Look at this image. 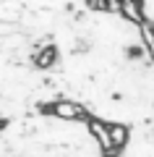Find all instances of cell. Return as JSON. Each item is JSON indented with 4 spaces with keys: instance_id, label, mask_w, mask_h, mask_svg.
<instances>
[{
    "instance_id": "3957f363",
    "label": "cell",
    "mask_w": 154,
    "mask_h": 157,
    "mask_svg": "<svg viewBox=\"0 0 154 157\" xmlns=\"http://www.w3.org/2000/svg\"><path fill=\"white\" fill-rule=\"evenodd\" d=\"M110 131H112V141H115V147H118V149H123L126 141H128V128H126V126H120V123H110Z\"/></svg>"
},
{
    "instance_id": "7a4b0ae2",
    "label": "cell",
    "mask_w": 154,
    "mask_h": 157,
    "mask_svg": "<svg viewBox=\"0 0 154 157\" xmlns=\"http://www.w3.org/2000/svg\"><path fill=\"white\" fill-rule=\"evenodd\" d=\"M58 60V50L52 42H42L39 47H34L32 50V63L37 68H42V71H47V68H52Z\"/></svg>"
},
{
    "instance_id": "277c9868",
    "label": "cell",
    "mask_w": 154,
    "mask_h": 157,
    "mask_svg": "<svg viewBox=\"0 0 154 157\" xmlns=\"http://www.w3.org/2000/svg\"><path fill=\"white\" fill-rule=\"evenodd\" d=\"M3 128H6V121H3V118H0V131H3Z\"/></svg>"
},
{
    "instance_id": "6da1fadb",
    "label": "cell",
    "mask_w": 154,
    "mask_h": 157,
    "mask_svg": "<svg viewBox=\"0 0 154 157\" xmlns=\"http://www.w3.org/2000/svg\"><path fill=\"white\" fill-rule=\"evenodd\" d=\"M42 110H47L50 115L60 118V121H81V123H86L89 113L86 107H81L78 102H71V100H58V102H50V105H42Z\"/></svg>"
}]
</instances>
